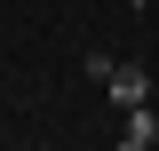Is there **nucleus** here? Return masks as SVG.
Listing matches in <instances>:
<instances>
[{
    "instance_id": "obj_3",
    "label": "nucleus",
    "mask_w": 159,
    "mask_h": 151,
    "mask_svg": "<svg viewBox=\"0 0 159 151\" xmlns=\"http://www.w3.org/2000/svg\"><path fill=\"white\" fill-rule=\"evenodd\" d=\"M119 151H143V143H119Z\"/></svg>"
},
{
    "instance_id": "obj_2",
    "label": "nucleus",
    "mask_w": 159,
    "mask_h": 151,
    "mask_svg": "<svg viewBox=\"0 0 159 151\" xmlns=\"http://www.w3.org/2000/svg\"><path fill=\"white\" fill-rule=\"evenodd\" d=\"M127 143H143V151L159 143V112H151V103H135V112H127Z\"/></svg>"
},
{
    "instance_id": "obj_1",
    "label": "nucleus",
    "mask_w": 159,
    "mask_h": 151,
    "mask_svg": "<svg viewBox=\"0 0 159 151\" xmlns=\"http://www.w3.org/2000/svg\"><path fill=\"white\" fill-rule=\"evenodd\" d=\"M103 88H111V103H119V112H135V103H151V80H143L135 64H111V80H103Z\"/></svg>"
}]
</instances>
